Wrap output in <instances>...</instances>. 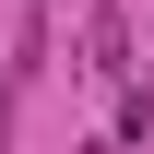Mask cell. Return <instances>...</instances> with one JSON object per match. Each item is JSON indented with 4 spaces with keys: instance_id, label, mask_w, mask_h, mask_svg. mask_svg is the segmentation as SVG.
<instances>
[{
    "instance_id": "obj_2",
    "label": "cell",
    "mask_w": 154,
    "mask_h": 154,
    "mask_svg": "<svg viewBox=\"0 0 154 154\" xmlns=\"http://www.w3.org/2000/svg\"><path fill=\"white\" fill-rule=\"evenodd\" d=\"M0 131H12V95H0Z\"/></svg>"
},
{
    "instance_id": "obj_1",
    "label": "cell",
    "mask_w": 154,
    "mask_h": 154,
    "mask_svg": "<svg viewBox=\"0 0 154 154\" xmlns=\"http://www.w3.org/2000/svg\"><path fill=\"white\" fill-rule=\"evenodd\" d=\"M83 71L95 83H131V24L119 12H83Z\"/></svg>"
}]
</instances>
